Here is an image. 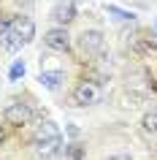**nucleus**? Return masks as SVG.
<instances>
[{"mask_svg":"<svg viewBox=\"0 0 157 160\" xmlns=\"http://www.w3.org/2000/svg\"><path fill=\"white\" fill-rule=\"evenodd\" d=\"M33 35H35V25H33L30 17H14L8 25L0 27V41H3V46L11 49V52H17V49H22L25 43H30Z\"/></svg>","mask_w":157,"mask_h":160,"instance_id":"obj_1","label":"nucleus"},{"mask_svg":"<svg viewBox=\"0 0 157 160\" xmlns=\"http://www.w3.org/2000/svg\"><path fill=\"white\" fill-rule=\"evenodd\" d=\"M100 84L98 82H79L73 90V101L79 103V106H92V103L100 101Z\"/></svg>","mask_w":157,"mask_h":160,"instance_id":"obj_2","label":"nucleus"},{"mask_svg":"<svg viewBox=\"0 0 157 160\" xmlns=\"http://www.w3.org/2000/svg\"><path fill=\"white\" fill-rule=\"evenodd\" d=\"M30 119H33V109H30L27 103H22V101L11 103L8 109H6V122H8V125L22 128V125H27Z\"/></svg>","mask_w":157,"mask_h":160,"instance_id":"obj_3","label":"nucleus"},{"mask_svg":"<svg viewBox=\"0 0 157 160\" xmlns=\"http://www.w3.org/2000/svg\"><path fill=\"white\" fill-rule=\"evenodd\" d=\"M43 43H46L49 49L68 52V49H71V35H68L65 27H54V30H49V33L43 35Z\"/></svg>","mask_w":157,"mask_h":160,"instance_id":"obj_4","label":"nucleus"},{"mask_svg":"<svg viewBox=\"0 0 157 160\" xmlns=\"http://www.w3.org/2000/svg\"><path fill=\"white\" fill-rule=\"evenodd\" d=\"M79 46H81V52H87V54H98V52L103 49V35H100L98 30H84L81 38H79Z\"/></svg>","mask_w":157,"mask_h":160,"instance_id":"obj_5","label":"nucleus"},{"mask_svg":"<svg viewBox=\"0 0 157 160\" xmlns=\"http://www.w3.org/2000/svg\"><path fill=\"white\" fill-rule=\"evenodd\" d=\"M73 17H76V3L73 0H60L57 6L52 8V19H54L57 25H68Z\"/></svg>","mask_w":157,"mask_h":160,"instance_id":"obj_6","label":"nucleus"},{"mask_svg":"<svg viewBox=\"0 0 157 160\" xmlns=\"http://www.w3.org/2000/svg\"><path fill=\"white\" fill-rule=\"evenodd\" d=\"M49 138H60V130H57V125H54L52 119H43L41 125L35 128L33 141H35V144H41V141H49Z\"/></svg>","mask_w":157,"mask_h":160,"instance_id":"obj_7","label":"nucleus"},{"mask_svg":"<svg viewBox=\"0 0 157 160\" xmlns=\"http://www.w3.org/2000/svg\"><path fill=\"white\" fill-rule=\"evenodd\" d=\"M38 82H41L46 90H57V87L65 82V73H62V71H41Z\"/></svg>","mask_w":157,"mask_h":160,"instance_id":"obj_8","label":"nucleus"},{"mask_svg":"<svg viewBox=\"0 0 157 160\" xmlns=\"http://www.w3.org/2000/svg\"><path fill=\"white\" fill-rule=\"evenodd\" d=\"M60 147H62V136H60V138H49V141H41V144H35V152H38V155H41V158H54V155H57L60 152Z\"/></svg>","mask_w":157,"mask_h":160,"instance_id":"obj_9","label":"nucleus"},{"mask_svg":"<svg viewBox=\"0 0 157 160\" xmlns=\"http://www.w3.org/2000/svg\"><path fill=\"white\" fill-rule=\"evenodd\" d=\"M141 125H144V130H146V133H157V109L146 111V114H144V119H141Z\"/></svg>","mask_w":157,"mask_h":160,"instance_id":"obj_10","label":"nucleus"},{"mask_svg":"<svg viewBox=\"0 0 157 160\" xmlns=\"http://www.w3.org/2000/svg\"><path fill=\"white\" fill-rule=\"evenodd\" d=\"M108 14H111V17H116V19H122V22H133V17H135V14H133V11H122V8H114V6H108Z\"/></svg>","mask_w":157,"mask_h":160,"instance_id":"obj_11","label":"nucleus"},{"mask_svg":"<svg viewBox=\"0 0 157 160\" xmlns=\"http://www.w3.org/2000/svg\"><path fill=\"white\" fill-rule=\"evenodd\" d=\"M11 82H17V79H22V76H25V62H22V60H19V62H14V65H11Z\"/></svg>","mask_w":157,"mask_h":160,"instance_id":"obj_12","label":"nucleus"},{"mask_svg":"<svg viewBox=\"0 0 157 160\" xmlns=\"http://www.w3.org/2000/svg\"><path fill=\"white\" fill-rule=\"evenodd\" d=\"M68 155H71V160H81V149H79V147H68Z\"/></svg>","mask_w":157,"mask_h":160,"instance_id":"obj_13","label":"nucleus"},{"mask_svg":"<svg viewBox=\"0 0 157 160\" xmlns=\"http://www.w3.org/2000/svg\"><path fill=\"white\" fill-rule=\"evenodd\" d=\"M108 160H130L127 155H114V158H108Z\"/></svg>","mask_w":157,"mask_h":160,"instance_id":"obj_14","label":"nucleus"},{"mask_svg":"<svg viewBox=\"0 0 157 160\" xmlns=\"http://www.w3.org/2000/svg\"><path fill=\"white\" fill-rule=\"evenodd\" d=\"M0 141H3V130H0Z\"/></svg>","mask_w":157,"mask_h":160,"instance_id":"obj_15","label":"nucleus"}]
</instances>
